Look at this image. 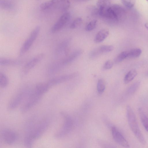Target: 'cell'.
I'll use <instances>...</instances> for the list:
<instances>
[{
    "label": "cell",
    "instance_id": "1",
    "mask_svg": "<svg viewBox=\"0 0 148 148\" xmlns=\"http://www.w3.org/2000/svg\"><path fill=\"white\" fill-rule=\"evenodd\" d=\"M27 124V132L24 139V144L26 147H30L34 141L43 134L48 127L49 122L44 120L34 125L32 122Z\"/></svg>",
    "mask_w": 148,
    "mask_h": 148
},
{
    "label": "cell",
    "instance_id": "2",
    "mask_svg": "<svg viewBox=\"0 0 148 148\" xmlns=\"http://www.w3.org/2000/svg\"><path fill=\"white\" fill-rule=\"evenodd\" d=\"M127 116L129 125L132 132L140 143L145 145L146 143L145 139L139 128L135 114L129 106L127 107Z\"/></svg>",
    "mask_w": 148,
    "mask_h": 148
},
{
    "label": "cell",
    "instance_id": "3",
    "mask_svg": "<svg viewBox=\"0 0 148 148\" xmlns=\"http://www.w3.org/2000/svg\"><path fill=\"white\" fill-rule=\"evenodd\" d=\"M70 5L69 0H50L41 3L40 7L42 10L53 9L64 11L69 8Z\"/></svg>",
    "mask_w": 148,
    "mask_h": 148
},
{
    "label": "cell",
    "instance_id": "4",
    "mask_svg": "<svg viewBox=\"0 0 148 148\" xmlns=\"http://www.w3.org/2000/svg\"><path fill=\"white\" fill-rule=\"evenodd\" d=\"M32 90L28 88L22 89L12 98L8 105V108L13 110L16 108L26 97H27Z\"/></svg>",
    "mask_w": 148,
    "mask_h": 148
},
{
    "label": "cell",
    "instance_id": "5",
    "mask_svg": "<svg viewBox=\"0 0 148 148\" xmlns=\"http://www.w3.org/2000/svg\"><path fill=\"white\" fill-rule=\"evenodd\" d=\"M40 30L39 26H37L32 30L21 47L19 51L20 56L23 55L29 49L37 37Z\"/></svg>",
    "mask_w": 148,
    "mask_h": 148
},
{
    "label": "cell",
    "instance_id": "6",
    "mask_svg": "<svg viewBox=\"0 0 148 148\" xmlns=\"http://www.w3.org/2000/svg\"><path fill=\"white\" fill-rule=\"evenodd\" d=\"M42 96L36 92L34 89L32 90L27 101L21 108V112L24 113L28 111L38 102Z\"/></svg>",
    "mask_w": 148,
    "mask_h": 148
},
{
    "label": "cell",
    "instance_id": "7",
    "mask_svg": "<svg viewBox=\"0 0 148 148\" xmlns=\"http://www.w3.org/2000/svg\"><path fill=\"white\" fill-rule=\"evenodd\" d=\"M44 54L40 53L35 56L29 61L24 65L21 71V75H27L29 71L43 58Z\"/></svg>",
    "mask_w": 148,
    "mask_h": 148
},
{
    "label": "cell",
    "instance_id": "8",
    "mask_svg": "<svg viewBox=\"0 0 148 148\" xmlns=\"http://www.w3.org/2000/svg\"><path fill=\"white\" fill-rule=\"evenodd\" d=\"M70 16V14L69 12L63 14L52 27L51 32L52 33H55L62 29L69 21Z\"/></svg>",
    "mask_w": 148,
    "mask_h": 148
},
{
    "label": "cell",
    "instance_id": "9",
    "mask_svg": "<svg viewBox=\"0 0 148 148\" xmlns=\"http://www.w3.org/2000/svg\"><path fill=\"white\" fill-rule=\"evenodd\" d=\"M77 73H74L69 74L62 75L51 79L47 83L50 87L59 84L77 76Z\"/></svg>",
    "mask_w": 148,
    "mask_h": 148
},
{
    "label": "cell",
    "instance_id": "10",
    "mask_svg": "<svg viewBox=\"0 0 148 148\" xmlns=\"http://www.w3.org/2000/svg\"><path fill=\"white\" fill-rule=\"evenodd\" d=\"M112 132L113 137L117 143L124 147H130L127 141L116 127L113 126L112 127Z\"/></svg>",
    "mask_w": 148,
    "mask_h": 148
},
{
    "label": "cell",
    "instance_id": "11",
    "mask_svg": "<svg viewBox=\"0 0 148 148\" xmlns=\"http://www.w3.org/2000/svg\"><path fill=\"white\" fill-rule=\"evenodd\" d=\"M1 136L4 142L8 145L13 144L17 138V135L15 132L8 128H5L3 130Z\"/></svg>",
    "mask_w": 148,
    "mask_h": 148
},
{
    "label": "cell",
    "instance_id": "12",
    "mask_svg": "<svg viewBox=\"0 0 148 148\" xmlns=\"http://www.w3.org/2000/svg\"><path fill=\"white\" fill-rule=\"evenodd\" d=\"M82 52V51L81 50L75 51L67 58L59 62H56V66L59 69L62 65H66L70 63L81 55Z\"/></svg>",
    "mask_w": 148,
    "mask_h": 148
},
{
    "label": "cell",
    "instance_id": "13",
    "mask_svg": "<svg viewBox=\"0 0 148 148\" xmlns=\"http://www.w3.org/2000/svg\"><path fill=\"white\" fill-rule=\"evenodd\" d=\"M111 7L116 16L118 21L123 20L125 18L126 12L122 6L118 4H114L111 5Z\"/></svg>",
    "mask_w": 148,
    "mask_h": 148
},
{
    "label": "cell",
    "instance_id": "14",
    "mask_svg": "<svg viewBox=\"0 0 148 148\" xmlns=\"http://www.w3.org/2000/svg\"><path fill=\"white\" fill-rule=\"evenodd\" d=\"M109 34V31L108 29L104 28L100 30L96 34L94 42L96 43L102 42L108 37Z\"/></svg>",
    "mask_w": 148,
    "mask_h": 148
},
{
    "label": "cell",
    "instance_id": "15",
    "mask_svg": "<svg viewBox=\"0 0 148 148\" xmlns=\"http://www.w3.org/2000/svg\"><path fill=\"white\" fill-rule=\"evenodd\" d=\"M23 62L22 60H20L0 58V64L2 66H17L22 64Z\"/></svg>",
    "mask_w": 148,
    "mask_h": 148
},
{
    "label": "cell",
    "instance_id": "16",
    "mask_svg": "<svg viewBox=\"0 0 148 148\" xmlns=\"http://www.w3.org/2000/svg\"><path fill=\"white\" fill-rule=\"evenodd\" d=\"M50 88L47 82L40 83L37 84L34 89L37 93L42 96Z\"/></svg>",
    "mask_w": 148,
    "mask_h": 148
},
{
    "label": "cell",
    "instance_id": "17",
    "mask_svg": "<svg viewBox=\"0 0 148 148\" xmlns=\"http://www.w3.org/2000/svg\"><path fill=\"white\" fill-rule=\"evenodd\" d=\"M138 112L143 125L145 129L148 132V117L145 115L142 108H139Z\"/></svg>",
    "mask_w": 148,
    "mask_h": 148
},
{
    "label": "cell",
    "instance_id": "18",
    "mask_svg": "<svg viewBox=\"0 0 148 148\" xmlns=\"http://www.w3.org/2000/svg\"><path fill=\"white\" fill-rule=\"evenodd\" d=\"M137 75V72L135 70L132 69L130 71L125 75L124 78V83L125 84L129 83L133 80Z\"/></svg>",
    "mask_w": 148,
    "mask_h": 148
},
{
    "label": "cell",
    "instance_id": "19",
    "mask_svg": "<svg viewBox=\"0 0 148 148\" xmlns=\"http://www.w3.org/2000/svg\"><path fill=\"white\" fill-rule=\"evenodd\" d=\"M0 7L5 10H10L13 8V4L9 0H0Z\"/></svg>",
    "mask_w": 148,
    "mask_h": 148
},
{
    "label": "cell",
    "instance_id": "20",
    "mask_svg": "<svg viewBox=\"0 0 148 148\" xmlns=\"http://www.w3.org/2000/svg\"><path fill=\"white\" fill-rule=\"evenodd\" d=\"M141 52V50L140 49H133L128 51L127 58H137L140 55Z\"/></svg>",
    "mask_w": 148,
    "mask_h": 148
},
{
    "label": "cell",
    "instance_id": "21",
    "mask_svg": "<svg viewBox=\"0 0 148 148\" xmlns=\"http://www.w3.org/2000/svg\"><path fill=\"white\" fill-rule=\"evenodd\" d=\"M113 49L114 47L112 45H103L100 46L97 49L99 54L101 53L111 51Z\"/></svg>",
    "mask_w": 148,
    "mask_h": 148
},
{
    "label": "cell",
    "instance_id": "22",
    "mask_svg": "<svg viewBox=\"0 0 148 148\" xmlns=\"http://www.w3.org/2000/svg\"><path fill=\"white\" fill-rule=\"evenodd\" d=\"M97 5L98 9L109 7L110 5V0H98Z\"/></svg>",
    "mask_w": 148,
    "mask_h": 148
},
{
    "label": "cell",
    "instance_id": "23",
    "mask_svg": "<svg viewBox=\"0 0 148 148\" xmlns=\"http://www.w3.org/2000/svg\"><path fill=\"white\" fill-rule=\"evenodd\" d=\"M8 80L6 76L2 73H0V86L2 88H4L8 85Z\"/></svg>",
    "mask_w": 148,
    "mask_h": 148
},
{
    "label": "cell",
    "instance_id": "24",
    "mask_svg": "<svg viewBox=\"0 0 148 148\" xmlns=\"http://www.w3.org/2000/svg\"><path fill=\"white\" fill-rule=\"evenodd\" d=\"M97 90L98 92L101 94L104 91L106 88L105 81L102 79H99L97 83Z\"/></svg>",
    "mask_w": 148,
    "mask_h": 148
},
{
    "label": "cell",
    "instance_id": "25",
    "mask_svg": "<svg viewBox=\"0 0 148 148\" xmlns=\"http://www.w3.org/2000/svg\"><path fill=\"white\" fill-rule=\"evenodd\" d=\"M128 51H123L120 53L114 60L115 63L120 62L127 58Z\"/></svg>",
    "mask_w": 148,
    "mask_h": 148
},
{
    "label": "cell",
    "instance_id": "26",
    "mask_svg": "<svg viewBox=\"0 0 148 148\" xmlns=\"http://www.w3.org/2000/svg\"><path fill=\"white\" fill-rule=\"evenodd\" d=\"M97 23V20L94 19L91 20L86 26L85 29L86 31H92L96 27Z\"/></svg>",
    "mask_w": 148,
    "mask_h": 148
},
{
    "label": "cell",
    "instance_id": "27",
    "mask_svg": "<svg viewBox=\"0 0 148 148\" xmlns=\"http://www.w3.org/2000/svg\"><path fill=\"white\" fill-rule=\"evenodd\" d=\"M69 40L67 39L62 42L58 46L56 49V53H59L65 49L67 46Z\"/></svg>",
    "mask_w": 148,
    "mask_h": 148
},
{
    "label": "cell",
    "instance_id": "28",
    "mask_svg": "<svg viewBox=\"0 0 148 148\" xmlns=\"http://www.w3.org/2000/svg\"><path fill=\"white\" fill-rule=\"evenodd\" d=\"M82 19L81 17L75 18L71 23L70 28L71 29H75L79 27L82 23Z\"/></svg>",
    "mask_w": 148,
    "mask_h": 148
},
{
    "label": "cell",
    "instance_id": "29",
    "mask_svg": "<svg viewBox=\"0 0 148 148\" xmlns=\"http://www.w3.org/2000/svg\"><path fill=\"white\" fill-rule=\"evenodd\" d=\"M140 82H136L132 84L128 88L127 92L129 94H132L135 92L138 88Z\"/></svg>",
    "mask_w": 148,
    "mask_h": 148
},
{
    "label": "cell",
    "instance_id": "30",
    "mask_svg": "<svg viewBox=\"0 0 148 148\" xmlns=\"http://www.w3.org/2000/svg\"><path fill=\"white\" fill-rule=\"evenodd\" d=\"M123 4L126 7L131 8L134 5L136 0H121Z\"/></svg>",
    "mask_w": 148,
    "mask_h": 148
},
{
    "label": "cell",
    "instance_id": "31",
    "mask_svg": "<svg viewBox=\"0 0 148 148\" xmlns=\"http://www.w3.org/2000/svg\"><path fill=\"white\" fill-rule=\"evenodd\" d=\"M113 64L110 60H108L106 61L104 64L103 68L105 70H108L111 69L112 67Z\"/></svg>",
    "mask_w": 148,
    "mask_h": 148
},
{
    "label": "cell",
    "instance_id": "32",
    "mask_svg": "<svg viewBox=\"0 0 148 148\" xmlns=\"http://www.w3.org/2000/svg\"><path fill=\"white\" fill-rule=\"evenodd\" d=\"M145 27L148 30V23H145Z\"/></svg>",
    "mask_w": 148,
    "mask_h": 148
},
{
    "label": "cell",
    "instance_id": "33",
    "mask_svg": "<svg viewBox=\"0 0 148 148\" xmlns=\"http://www.w3.org/2000/svg\"><path fill=\"white\" fill-rule=\"evenodd\" d=\"M147 75H148V72L147 73Z\"/></svg>",
    "mask_w": 148,
    "mask_h": 148
},
{
    "label": "cell",
    "instance_id": "34",
    "mask_svg": "<svg viewBox=\"0 0 148 148\" xmlns=\"http://www.w3.org/2000/svg\"><path fill=\"white\" fill-rule=\"evenodd\" d=\"M83 0V1H86V0Z\"/></svg>",
    "mask_w": 148,
    "mask_h": 148
},
{
    "label": "cell",
    "instance_id": "35",
    "mask_svg": "<svg viewBox=\"0 0 148 148\" xmlns=\"http://www.w3.org/2000/svg\"><path fill=\"white\" fill-rule=\"evenodd\" d=\"M147 1H148V0H146Z\"/></svg>",
    "mask_w": 148,
    "mask_h": 148
}]
</instances>
